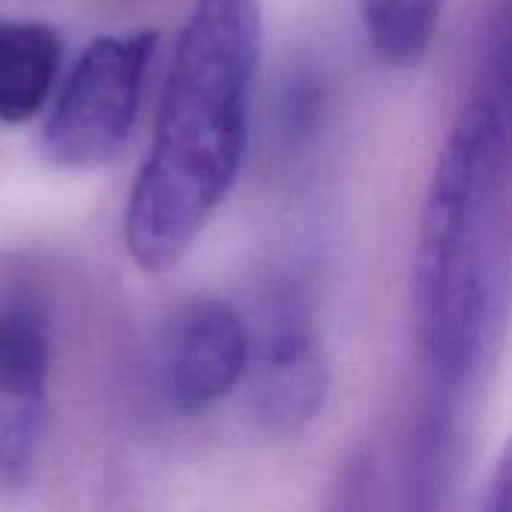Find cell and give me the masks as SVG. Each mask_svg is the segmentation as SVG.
<instances>
[{
    "label": "cell",
    "instance_id": "1",
    "mask_svg": "<svg viewBox=\"0 0 512 512\" xmlns=\"http://www.w3.org/2000/svg\"><path fill=\"white\" fill-rule=\"evenodd\" d=\"M261 36V0H195L183 24L123 222L150 276L183 261L240 174Z\"/></svg>",
    "mask_w": 512,
    "mask_h": 512
},
{
    "label": "cell",
    "instance_id": "2",
    "mask_svg": "<svg viewBox=\"0 0 512 512\" xmlns=\"http://www.w3.org/2000/svg\"><path fill=\"white\" fill-rule=\"evenodd\" d=\"M510 84H489L456 117L420 216L414 327L447 381L477 363L510 243Z\"/></svg>",
    "mask_w": 512,
    "mask_h": 512
},
{
    "label": "cell",
    "instance_id": "3",
    "mask_svg": "<svg viewBox=\"0 0 512 512\" xmlns=\"http://www.w3.org/2000/svg\"><path fill=\"white\" fill-rule=\"evenodd\" d=\"M153 33L99 36L78 57L42 132L45 156L72 171L108 165L126 144L144 93Z\"/></svg>",
    "mask_w": 512,
    "mask_h": 512
},
{
    "label": "cell",
    "instance_id": "4",
    "mask_svg": "<svg viewBox=\"0 0 512 512\" xmlns=\"http://www.w3.org/2000/svg\"><path fill=\"white\" fill-rule=\"evenodd\" d=\"M249 330L225 300L180 306L159 333L153 378L168 414L201 417L228 399L249 366Z\"/></svg>",
    "mask_w": 512,
    "mask_h": 512
},
{
    "label": "cell",
    "instance_id": "5",
    "mask_svg": "<svg viewBox=\"0 0 512 512\" xmlns=\"http://www.w3.org/2000/svg\"><path fill=\"white\" fill-rule=\"evenodd\" d=\"M51 336L30 300L0 303V483L30 474L48 429Z\"/></svg>",
    "mask_w": 512,
    "mask_h": 512
},
{
    "label": "cell",
    "instance_id": "6",
    "mask_svg": "<svg viewBox=\"0 0 512 512\" xmlns=\"http://www.w3.org/2000/svg\"><path fill=\"white\" fill-rule=\"evenodd\" d=\"M246 378L258 420L279 432L309 423L327 396V363L318 339L294 318L276 321L258 348H249Z\"/></svg>",
    "mask_w": 512,
    "mask_h": 512
},
{
    "label": "cell",
    "instance_id": "7",
    "mask_svg": "<svg viewBox=\"0 0 512 512\" xmlns=\"http://www.w3.org/2000/svg\"><path fill=\"white\" fill-rule=\"evenodd\" d=\"M60 69V36L42 21L0 18V120L27 123L48 102Z\"/></svg>",
    "mask_w": 512,
    "mask_h": 512
},
{
    "label": "cell",
    "instance_id": "8",
    "mask_svg": "<svg viewBox=\"0 0 512 512\" xmlns=\"http://www.w3.org/2000/svg\"><path fill=\"white\" fill-rule=\"evenodd\" d=\"M444 0H360V18L372 54L393 66H417L441 27Z\"/></svg>",
    "mask_w": 512,
    "mask_h": 512
},
{
    "label": "cell",
    "instance_id": "9",
    "mask_svg": "<svg viewBox=\"0 0 512 512\" xmlns=\"http://www.w3.org/2000/svg\"><path fill=\"white\" fill-rule=\"evenodd\" d=\"M480 512H512V477L507 462L498 468L495 480L489 483Z\"/></svg>",
    "mask_w": 512,
    "mask_h": 512
}]
</instances>
